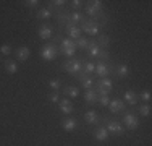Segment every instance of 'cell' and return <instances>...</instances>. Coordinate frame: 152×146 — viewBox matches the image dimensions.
Masks as SVG:
<instances>
[{"instance_id": "cell-1", "label": "cell", "mask_w": 152, "mask_h": 146, "mask_svg": "<svg viewBox=\"0 0 152 146\" xmlns=\"http://www.w3.org/2000/svg\"><path fill=\"white\" fill-rule=\"evenodd\" d=\"M41 57H42V60H45V62L55 60V58H57V47L52 46V44L44 46V47H42V50H41Z\"/></svg>"}, {"instance_id": "cell-2", "label": "cell", "mask_w": 152, "mask_h": 146, "mask_svg": "<svg viewBox=\"0 0 152 146\" xmlns=\"http://www.w3.org/2000/svg\"><path fill=\"white\" fill-rule=\"evenodd\" d=\"M76 49H78V47H76V42H73L71 39H63V41H61V52L66 57H73Z\"/></svg>"}, {"instance_id": "cell-3", "label": "cell", "mask_w": 152, "mask_h": 146, "mask_svg": "<svg viewBox=\"0 0 152 146\" xmlns=\"http://www.w3.org/2000/svg\"><path fill=\"white\" fill-rule=\"evenodd\" d=\"M79 29H83L84 32H88L89 36H97L99 34V24H97L96 21H84Z\"/></svg>"}, {"instance_id": "cell-4", "label": "cell", "mask_w": 152, "mask_h": 146, "mask_svg": "<svg viewBox=\"0 0 152 146\" xmlns=\"http://www.w3.org/2000/svg\"><path fill=\"white\" fill-rule=\"evenodd\" d=\"M83 68V63L79 60H68L66 63H65V70H66L68 73H71V75H78L79 72H81Z\"/></svg>"}, {"instance_id": "cell-5", "label": "cell", "mask_w": 152, "mask_h": 146, "mask_svg": "<svg viewBox=\"0 0 152 146\" xmlns=\"http://www.w3.org/2000/svg\"><path fill=\"white\" fill-rule=\"evenodd\" d=\"M123 123H125V127L128 130H136L137 127H139V120H137V117L133 115V114H125Z\"/></svg>"}, {"instance_id": "cell-6", "label": "cell", "mask_w": 152, "mask_h": 146, "mask_svg": "<svg viewBox=\"0 0 152 146\" xmlns=\"http://www.w3.org/2000/svg\"><path fill=\"white\" fill-rule=\"evenodd\" d=\"M107 131L108 133H113L117 135V136H121L123 133H125V128H123V125L120 122H115V120H110L107 125Z\"/></svg>"}, {"instance_id": "cell-7", "label": "cell", "mask_w": 152, "mask_h": 146, "mask_svg": "<svg viewBox=\"0 0 152 146\" xmlns=\"http://www.w3.org/2000/svg\"><path fill=\"white\" fill-rule=\"evenodd\" d=\"M58 107H60L61 114L68 115V114H71V112H73V102L65 97V99H60L58 101Z\"/></svg>"}, {"instance_id": "cell-8", "label": "cell", "mask_w": 152, "mask_h": 146, "mask_svg": "<svg viewBox=\"0 0 152 146\" xmlns=\"http://www.w3.org/2000/svg\"><path fill=\"white\" fill-rule=\"evenodd\" d=\"M112 86H113V85H112L110 80H108V78H102L99 81V86H97V89H99V93H97V94H108V91L112 89Z\"/></svg>"}, {"instance_id": "cell-9", "label": "cell", "mask_w": 152, "mask_h": 146, "mask_svg": "<svg viewBox=\"0 0 152 146\" xmlns=\"http://www.w3.org/2000/svg\"><path fill=\"white\" fill-rule=\"evenodd\" d=\"M108 107H110V111L113 112V114H118V112L125 111V102L121 99H112L110 104H108Z\"/></svg>"}, {"instance_id": "cell-10", "label": "cell", "mask_w": 152, "mask_h": 146, "mask_svg": "<svg viewBox=\"0 0 152 146\" xmlns=\"http://www.w3.org/2000/svg\"><path fill=\"white\" fill-rule=\"evenodd\" d=\"M39 38L41 39H44V41H47V39H50L52 38V34H53V29L50 24H44V26H41L39 28Z\"/></svg>"}, {"instance_id": "cell-11", "label": "cell", "mask_w": 152, "mask_h": 146, "mask_svg": "<svg viewBox=\"0 0 152 146\" xmlns=\"http://www.w3.org/2000/svg\"><path fill=\"white\" fill-rule=\"evenodd\" d=\"M104 2H100V0H94V2L91 3V5L88 7V15L89 16H94V15H97L100 12V10L104 8V5H102Z\"/></svg>"}, {"instance_id": "cell-12", "label": "cell", "mask_w": 152, "mask_h": 146, "mask_svg": "<svg viewBox=\"0 0 152 146\" xmlns=\"http://www.w3.org/2000/svg\"><path fill=\"white\" fill-rule=\"evenodd\" d=\"M29 55H31L29 47L23 46V47H20V49H16V58H18L20 62H26L28 58H29Z\"/></svg>"}, {"instance_id": "cell-13", "label": "cell", "mask_w": 152, "mask_h": 146, "mask_svg": "<svg viewBox=\"0 0 152 146\" xmlns=\"http://www.w3.org/2000/svg\"><path fill=\"white\" fill-rule=\"evenodd\" d=\"M97 73V75L100 76V78H107V75L110 73V68H108L107 63H104V62H100V63L96 65V70H94Z\"/></svg>"}, {"instance_id": "cell-14", "label": "cell", "mask_w": 152, "mask_h": 146, "mask_svg": "<svg viewBox=\"0 0 152 146\" xmlns=\"http://www.w3.org/2000/svg\"><path fill=\"white\" fill-rule=\"evenodd\" d=\"M108 131H107V128H104V127H99L96 131H94V138H96L97 141H107L108 140Z\"/></svg>"}, {"instance_id": "cell-15", "label": "cell", "mask_w": 152, "mask_h": 146, "mask_svg": "<svg viewBox=\"0 0 152 146\" xmlns=\"http://www.w3.org/2000/svg\"><path fill=\"white\" fill-rule=\"evenodd\" d=\"M61 127H63L65 131H73L78 128V122H76V119H65Z\"/></svg>"}, {"instance_id": "cell-16", "label": "cell", "mask_w": 152, "mask_h": 146, "mask_svg": "<svg viewBox=\"0 0 152 146\" xmlns=\"http://www.w3.org/2000/svg\"><path fill=\"white\" fill-rule=\"evenodd\" d=\"M88 50H89V55L91 57H100V47L97 46V42L94 41H89V46H88Z\"/></svg>"}, {"instance_id": "cell-17", "label": "cell", "mask_w": 152, "mask_h": 146, "mask_svg": "<svg viewBox=\"0 0 152 146\" xmlns=\"http://www.w3.org/2000/svg\"><path fill=\"white\" fill-rule=\"evenodd\" d=\"M66 31H68V36H70L71 39H76V41H78V39L81 38V29L76 26V24H70Z\"/></svg>"}, {"instance_id": "cell-18", "label": "cell", "mask_w": 152, "mask_h": 146, "mask_svg": "<svg viewBox=\"0 0 152 146\" xmlns=\"http://www.w3.org/2000/svg\"><path fill=\"white\" fill-rule=\"evenodd\" d=\"M123 99H125V102H128L129 105L137 104V96H136L134 91H126V93L123 94Z\"/></svg>"}, {"instance_id": "cell-19", "label": "cell", "mask_w": 152, "mask_h": 146, "mask_svg": "<svg viewBox=\"0 0 152 146\" xmlns=\"http://www.w3.org/2000/svg\"><path fill=\"white\" fill-rule=\"evenodd\" d=\"M97 119H99V115H97L96 111H88L84 114V120L89 123V125H94V123H97Z\"/></svg>"}, {"instance_id": "cell-20", "label": "cell", "mask_w": 152, "mask_h": 146, "mask_svg": "<svg viewBox=\"0 0 152 146\" xmlns=\"http://www.w3.org/2000/svg\"><path fill=\"white\" fill-rule=\"evenodd\" d=\"M131 73V70H129V65H126V63H120L117 67V75L118 76H121V78H126V76Z\"/></svg>"}, {"instance_id": "cell-21", "label": "cell", "mask_w": 152, "mask_h": 146, "mask_svg": "<svg viewBox=\"0 0 152 146\" xmlns=\"http://www.w3.org/2000/svg\"><path fill=\"white\" fill-rule=\"evenodd\" d=\"M84 101L88 102V104H94V102L97 101V93L94 89H88L84 93Z\"/></svg>"}, {"instance_id": "cell-22", "label": "cell", "mask_w": 152, "mask_h": 146, "mask_svg": "<svg viewBox=\"0 0 152 146\" xmlns=\"http://www.w3.org/2000/svg\"><path fill=\"white\" fill-rule=\"evenodd\" d=\"M5 70H7V73H10V75H15V73L18 72V65H16V62H13V60H7V62H5Z\"/></svg>"}, {"instance_id": "cell-23", "label": "cell", "mask_w": 152, "mask_h": 146, "mask_svg": "<svg viewBox=\"0 0 152 146\" xmlns=\"http://www.w3.org/2000/svg\"><path fill=\"white\" fill-rule=\"evenodd\" d=\"M50 16H52L50 8H41V10L37 12V18H41V20H49Z\"/></svg>"}, {"instance_id": "cell-24", "label": "cell", "mask_w": 152, "mask_h": 146, "mask_svg": "<svg viewBox=\"0 0 152 146\" xmlns=\"http://www.w3.org/2000/svg\"><path fill=\"white\" fill-rule=\"evenodd\" d=\"M65 94H68L70 97H78L79 89L76 86H66V88H65Z\"/></svg>"}, {"instance_id": "cell-25", "label": "cell", "mask_w": 152, "mask_h": 146, "mask_svg": "<svg viewBox=\"0 0 152 146\" xmlns=\"http://www.w3.org/2000/svg\"><path fill=\"white\" fill-rule=\"evenodd\" d=\"M81 20H83V15L79 12H75V13L70 15V20H68V21H70V24H76L78 21H81Z\"/></svg>"}, {"instance_id": "cell-26", "label": "cell", "mask_w": 152, "mask_h": 146, "mask_svg": "<svg viewBox=\"0 0 152 146\" xmlns=\"http://www.w3.org/2000/svg\"><path fill=\"white\" fill-rule=\"evenodd\" d=\"M94 70H96V63H92V62H88V63L84 65V73H81V76L84 78L86 73H92Z\"/></svg>"}, {"instance_id": "cell-27", "label": "cell", "mask_w": 152, "mask_h": 146, "mask_svg": "<svg viewBox=\"0 0 152 146\" xmlns=\"http://www.w3.org/2000/svg\"><path fill=\"white\" fill-rule=\"evenodd\" d=\"M83 88H84L86 91L88 89H92V86H94V80L92 78H83Z\"/></svg>"}, {"instance_id": "cell-28", "label": "cell", "mask_w": 152, "mask_h": 146, "mask_svg": "<svg viewBox=\"0 0 152 146\" xmlns=\"http://www.w3.org/2000/svg\"><path fill=\"white\" fill-rule=\"evenodd\" d=\"M97 101L102 105H108L110 104V99H108V94H97Z\"/></svg>"}, {"instance_id": "cell-29", "label": "cell", "mask_w": 152, "mask_h": 146, "mask_svg": "<svg viewBox=\"0 0 152 146\" xmlns=\"http://www.w3.org/2000/svg\"><path fill=\"white\" fill-rule=\"evenodd\" d=\"M88 46H89V39H86V38H79L78 39L76 47H79V49H88Z\"/></svg>"}, {"instance_id": "cell-30", "label": "cell", "mask_w": 152, "mask_h": 146, "mask_svg": "<svg viewBox=\"0 0 152 146\" xmlns=\"http://www.w3.org/2000/svg\"><path fill=\"white\" fill-rule=\"evenodd\" d=\"M139 112H141V115H142V117H149V115H151V105H149V104L141 105Z\"/></svg>"}, {"instance_id": "cell-31", "label": "cell", "mask_w": 152, "mask_h": 146, "mask_svg": "<svg viewBox=\"0 0 152 146\" xmlns=\"http://www.w3.org/2000/svg\"><path fill=\"white\" fill-rule=\"evenodd\" d=\"M10 54H12V47H10L8 44L0 46V55H10Z\"/></svg>"}, {"instance_id": "cell-32", "label": "cell", "mask_w": 152, "mask_h": 146, "mask_svg": "<svg viewBox=\"0 0 152 146\" xmlns=\"http://www.w3.org/2000/svg\"><path fill=\"white\" fill-rule=\"evenodd\" d=\"M141 99L142 101H146V102H149L152 99V96H151V91L149 89H144L142 93H141Z\"/></svg>"}, {"instance_id": "cell-33", "label": "cell", "mask_w": 152, "mask_h": 146, "mask_svg": "<svg viewBox=\"0 0 152 146\" xmlns=\"http://www.w3.org/2000/svg\"><path fill=\"white\" fill-rule=\"evenodd\" d=\"M49 86L52 88L53 91H58V89H60V86H61V83H60V80H52V81L49 83Z\"/></svg>"}, {"instance_id": "cell-34", "label": "cell", "mask_w": 152, "mask_h": 146, "mask_svg": "<svg viewBox=\"0 0 152 146\" xmlns=\"http://www.w3.org/2000/svg\"><path fill=\"white\" fill-rule=\"evenodd\" d=\"M108 41H110L108 36H100V38H99V44H100V46H104V47L108 46Z\"/></svg>"}, {"instance_id": "cell-35", "label": "cell", "mask_w": 152, "mask_h": 146, "mask_svg": "<svg viewBox=\"0 0 152 146\" xmlns=\"http://www.w3.org/2000/svg\"><path fill=\"white\" fill-rule=\"evenodd\" d=\"M49 99H50V102H58V101H60L58 93H57V91H55V93H52V94L49 96Z\"/></svg>"}, {"instance_id": "cell-36", "label": "cell", "mask_w": 152, "mask_h": 146, "mask_svg": "<svg viewBox=\"0 0 152 146\" xmlns=\"http://www.w3.org/2000/svg\"><path fill=\"white\" fill-rule=\"evenodd\" d=\"M24 3H26V7H29V8H32V7H37L39 0H28V2H24Z\"/></svg>"}, {"instance_id": "cell-37", "label": "cell", "mask_w": 152, "mask_h": 146, "mask_svg": "<svg viewBox=\"0 0 152 146\" xmlns=\"http://www.w3.org/2000/svg\"><path fill=\"white\" fill-rule=\"evenodd\" d=\"M71 5H73V8H79V7L83 5V2H81V0H73V2H71Z\"/></svg>"}, {"instance_id": "cell-38", "label": "cell", "mask_w": 152, "mask_h": 146, "mask_svg": "<svg viewBox=\"0 0 152 146\" xmlns=\"http://www.w3.org/2000/svg\"><path fill=\"white\" fill-rule=\"evenodd\" d=\"M52 3H53V5H57V7H61V5H65L66 2H65V0H55V2H52Z\"/></svg>"}, {"instance_id": "cell-39", "label": "cell", "mask_w": 152, "mask_h": 146, "mask_svg": "<svg viewBox=\"0 0 152 146\" xmlns=\"http://www.w3.org/2000/svg\"><path fill=\"white\" fill-rule=\"evenodd\" d=\"M0 62H2V55H0Z\"/></svg>"}]
</instances>
